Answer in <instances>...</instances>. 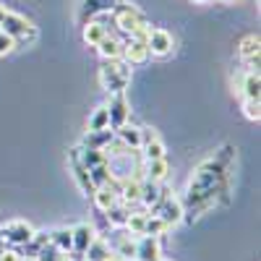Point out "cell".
<instances>
[{"label":"cell","instance_id":"cell-1","mask_svg":"<svg viewBox=\"0 0 261 261\" xmlns=\"http://www.w3.org/2000/svg\"><path fill=\"white\" fill-rule=\"evenodd\" d=\"M227 170L222 167L214 157L204 160L193 167L188 186H186V199H183V209L186 206H196V204H206V206H217V199L227 193Z\"/></svg>","mask_w":261,"mask_h":261},{"label":"cell","instance_id":"cell-2","mask_svg":"<svg viewBox=\"0 0 261 261\" xmlns=\"http://www.w3.org/2000/svg\"><path fill=\"white\" fill-rule=\"evenodd\" d=\"M130 81V65L120 58V60H105V65L99 68V86L107 94H123L125 86Z\"/></svg>","mask_w":261,"mask_h":261},{"label":"cell","instance_id":"cell-3","mask_svg":"<svg viewBox=\"0 0 261 261\" xmlns=\"http://www.w3.org/2000/svg\"><path fill=\"white\" fill-rule=\"evenodd\" d=\"M149 214H157L167 227H172V225L183 222V201H180V199H175V196H172V193L165 188V183H162L160 201L149 209Z\"/></svg>","mask_w":261,"mask_h":261},{"label":"cell","instance_id":"cell-4","mask_svg":"<svg viewBox=\"0 0 261 261\" xmlns=\"http://www.w3.org/2000/svg\"><path fill=\"white\" fill-rule=\"evenodd\" d=\"M113 16H115V29H118L120 34H125V37H130V34H134L136 29H141V27H149L146 16H144L139 8L123 3V0L113 8Z\"/></svg>","mask_w":261,"mask_h":261},{"label":"cell","instance_id":"cell-5","mask_svg":"<svg viewBox=\"0 0 261 261\" xmlns=\"http://www.w3.org/2000/svg\"><path fill=\"white\" fill-rule=\"evenodd\" d=\"M146 47H149V55L151 58H167L172 53V47H175V39H172V34L162 27H151L149 37H146Z\"/></svg>","mask_w":261,"mask_h":261},{"label":"cell","instance_id":"cell-6","mask_svg":"<svg viewBox=\"0 0 261 261\" xmlns=\"http://www.w3.org/2000/svg\"><path fill=\"white\" fill-rule=\"evenodd\" d=\"M3 235H6L8 246L21 248V246H27V243L32 241L34 230H32V225H27L24 220H13V222H8V225L3 227Z\"/></svg>","mask_w":261,"mask_h":261},{"label":"cell","instance_id":"cell-7","mask_svg":"<svg viewBox=\"0 0 261 261\" xmlns=\"http://www.w3.org/2000/svg\"><path fill=\"white\" fill-rule=\"evenodd\" d=\"M160 258H162L160 238L139 235V241H136V258H134V261H160Z\"/></svg>","mask_w":261,"mask_h":261},{"label":"cell","instance_id":"cell-8","mask_svg":"<svg viewBox=\"0 0 261 261\" xmlns=\"http://www.w3.org/2000/svg\"><path fill=\"white\" fill-rule=\"evenodd\" d=\"M107 107V115H110V128H120L123 123H128V102H125V94H113L110 102L105 105Z\"/></svg>","mask_w":261,"mask_h":261},{"label":"cell","instance_id":"cell-9","mask_svg":"<svg viewBox=\"0 0 261 261\" xmlns=\"http://www.w3.org/2000/svg\"><path fill=\"white\" fill-rule=\"evenodd\" d=\"M151 55H149V47L146 42H136V39H125L123 42V60L128 65H141L146 63Z\"/></svg>","mask_w":261,"mask_h":261},{"label":"cell","instance_id":"cell-10","mask_svg":"<svg viewBox=\"0 0 261 261\" xmlns=\"http://www.w3.org/2000/svg\"><path fill=\"white\" fill-rule=\"evenodd\" d=\"M71 238H73V251L76 253H84L86 248L92 246L94 238H97V230L89 222H79L76 227H71Z\"/></svg>","mask_w":261,"mask_h":261},{"label":"cell","instance_id":"cell-11","mask_svg":"<svg viewBox=\"0 0 261 261\" xmlns=\"http://www.w3.org/2000/svg\"><path fill=\"white\" fill-rule=\"evenodd\" d=\"M170 175V162L167 157L162 160H151V162H144V180H151V183H165Z\"/></svg>","mask_w":261,"mask_h":261},{"label":"cell","instance_id":"cell-12","mask_svg":"<svg viewBox=\"0 0 261 261\" xmlns=\"http://www.w3.org/2000/svg\"><path fill=\"white\" fill-rule=\"evenodd\" d=\"M113 139H115V130H113V128H105V130H86V136H84L81 146H86V149H105Z\"/></svg>","mask_w":261,"mask_h":261},{"label":"cell","instance_id":"cell-13","mask_svg":"<svg viewBox=\"0 0 261 261\" xmlns=\"http://www.w3.org/2000/svg\"><path fill=\"white\" fill-rule=\"evenodd\" d=\"M97 53L102 55V60H120V58H123V42L107 34L99 45H97Z\"/></svg>","mask_w":261,"mask_h":261},{"label":"cell","instance_id":"cell-14","mask_svg":"<svg viewBox=\"0 0 261 261\" xmlns=\"http://www.w3.org/2000/svg\"><path fill=\"white\" fill-rule=\"evenodd\" d=\"M115 136H118L128 149H139V146H141V141H144L141 128H139V125H128V123H123L120 128H115Z\"/></svg>","mask_w":261,"mask_h":261},{"label":"cell","instance_id":"cell-15","mask_svg":"<svg viewBox=\"0 0 261 261\" xmlns=\"http://www.w3.org/2000/svg\"><path fill=\"white\" fill-rule=\"evenodd\" d=\"M160 193H162V183H151V180H141V199L139 206H144L146 212L160 201Z\"/></svg>","mask_w":261,"mask_h":261},{"label":"cell","instance_id":"cell-16","mask_svg":"<svg viewBox=\"0 0 261 261\" xmlns=\"http://www.w3.org/2000/svg\"><path fill=\"white\" fill-rule=\"evenodd\" d=\"M238 92L243 94V99H258L261 97V79H258V73H246L243 71V79H241Z\"/></svg>","mask_w":261,"mask_h":261},{"label":"cell","instance_id":"cell-17","mask_svg":"<svg viewBox=\"0 0 261 261\" xmlns=\"http://www.w3.org/2000/svg\"><path fill=\"white\" fill-rule=\"evenodd\" d=\"M50 243L65 256L73 251V238H71V227H58V230H50Z\"/></svg>","mask_w":261,"mask_h":261},{"label":"cell","instance_id":"cell-18","mask_svg":"<svg viewBox=\"0 0 261 261\" xmlns=\"http://www.w3.org/2000/svg\"><path fill=\"white\" fill-rule=\"evenodd\" d=\"M107 253H110V243H107V238L97 235L92 241V246L84 251V261H102V258H107Z\"/></svg>","mask_w":261,"mask_h":261},{"label":"cell","instance_id":"cell-19","mask_svg":"<svg viewBox=\"0 0 261 261\" xmlns=\"http://www.w3.org/2000/svg\"><path fill=\"white\" fill-rule=\"evenodd\" d=\"M146 217H149V212L141 206L139 212H134L130 209V214H128V220H125V230L130 232V235H144V227H146Z\"/></svg>","mask_w":261,"mask_h":261},{"label":"cell","instance_id":"cell-20","mask_svg":"<svg viewBox=\"0 0 261 261\" xmlns=\"http://www.w3.org/2000/svg\"><path fill=\"white\" fill-rule=\"evenodd\" d=\"M258 34H246L241 42H238V58L241 60H248V58H256L258 55Z\"/></svg>","mask_w":261,"mask_h":261},{"label":"cell","instance_id":"cell-21","mask_svg":"<svg viewBox=\"0 0 261 261\" xmlns=\"http://www.w3.org/2000/svg\"><path fill=\"white\" fill-rule=\"evenodd\" d=\"M81 37H84V42H86L89 47H97L99 42L107 37V32H105V27L94 24V21H86V24H84V32H81Z\"/></svg>","mask_w":261,"mask_h":261},{"label":"cell","instance_id":"cell-22","mask_svg":"<svg viewBox=\"0 0 261 261\" xmlns=\"http://www.w3.org/2000/svg\"><path fill=\"white\" fill-rule=\"evenodd\" d=\"M128 214H130V209H128L125 204H120V201H118L113 209H107V212H105V217H107V222H110V227H125Z\"/></svg>","mask_w":261,"mask_h":261},{"label":"cell","instance_id":"cell-23","mask_svg":"<svg viewBox=\"0 0 261 261\" xmlns=\"http://www.w3.org/2000/svg\"><path fill=\"white\" fill-rule=\"evenodd\" d=\"M110 128V115H107V107H97V110L89 115V120H86V130H105Z\"/></svg>","mask_w":261,"mask_h":261},{"label":"cell","instance_id":"cell-24","mask_svg":"<svg viewBox=\"0 0 261 261\" xmlns=\"http://www.w3.org/2000/svg\"><path fill=\"white\" fill-rule=\"evenodd\" d=\"M167 230H170V227H167V225L160 220L157 214H149V217H146V227H144V235H151V238H162Z\"/></svg>","mask_w":261,"mask_h":261},{"label":"cell","instance_id":"cell-25","mask_svg":"<svg viewBox=\"0 0 261 261\" xmlns=\"http://www.w3.org/2000/svg\"><path fill=\"white\" fill-rule=\"evenodd\" d=\"M120 3V0H86L84 3V11H89V18L99 11H113L115 6Z\"/></svg>","mask_w":261,"mask_h":261},{"label":"cell","instance_id":"cell-26","mask_svg":"<svg viewBox=\"0 0 261 261\" xmlns=\"http://www.w3.org/2000/svg\"><path fill=\"white\" fill-rule=\"evenodd\" d=\"M243 115L248 120H261V99H243Z\"/></svg>","mask_w":261,"mask_h":261},{"label":"cell","instance_id":"cell-27","mask_svg":"<svg viewBox=\"0 0 261 261\" xmlns=\"http://www.w3.org/2000/svg\"><path fill=\"white\" fill-rule=\"evenodd\" d=\"M13 50H16V39H13V37H8L6 32H0V58L11 55Z\"/></svg>","mask_w":261,"mask_h":261},{"label":"cell","instance_id":"cell-28","mask_svg":"<svg viewBox=\"0 0 261 261\" xmlns=\"http://www.w3.org/2000/svg\"><path fill=\"white\" fill-rule=\"evenodd\" d=\"M32 246H37V248L50 246V230H34V235H32Z\"/></svg>","mask_w":261,"mask_h":261},{"label":"cell","instance_id":"cell-29","mask_svg":"<svg viewBox=\"0 0 261 261\" xmlns=\"http://www.w3.org/2000/svg\"><path fill=\"white\" fill-rule=\"evenodd\" d=\"M0 261H21V253H18V251L3 248V251H0Z\"/></svg>","mask_w":261,"mask_h":261},{"label":"cell","instance_id":"cell-30","mask_svg":"<svg viewBox=\"0 0 261 261\" xmlns=\"http://www.w3.org/2000/svg\"><path fill=\"white\" fill-rule=\"evenodd\" d=\"M6 13H8V8H6L3 3H0V21H3V16H6Z\"/></svg>","mask_w":261,"mask_h":261},{"label":"cell","instance_id":"cell-31","mask_svg":"<svg viewBox=\"0 0 261 261\" xmlns=\"http://www.w3.org/2000/svg\"><path fill=\"white\" fill-rule=\"evenodd\" d=\"M222 3H227V6H235V3H241V0H222Z\"/></svg>","mask_w":261,"mask_h":261},{"label":"cell","instance_id":"cell-32","mask_svg":"<svg viewBox=\"0 0 261 261\" xmlns=\"http://www.w3.org/2000/svg\"><path fill=\"white\" fill-rule=\"evenodd\" d=\"M58 261H73V258H71V256H60Z\"/></svg>","mask_w":261,"mask_h":261},{"label":"cell","instance_id":"cell-33","mask_svg":"<svg viewBox=\"0 0 261 261\" xmlns=\"http://www.w3.org/2000/svg\"><path fill=\"white\" fill-rule=\"evenodd\" d=\"M193 3H212V0H193Z\"/></svg>","mask_w":261,"mask_h":261},{"label":"cell","instance_id":"cell-34","mask_svg":"<svg viewBox=\"0 0 261 261\" xmlns=\"http://www.w3.org/2000/svg\"><path fill=\"white\" fill-rule=\"evenodd\" d=\"M21 261H37V258H21Z\"/></svg>","mask_w":261,"mask_h":261},{"label":"cell","instance_id":"cell-35","mask_svg":"<svg viewBox=\"0 0 261 261\" xmlns=\"http://www.w3.org/2000/svg\"><path fill=\"white\" fill-rule=\"evenodd\" d=\"M160 261H167V258H160Z\"/></svg>","mask_w":261,"mask_h":261}]
</instances>
